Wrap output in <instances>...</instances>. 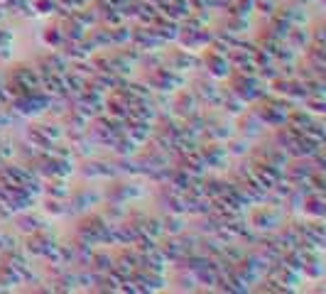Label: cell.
<instances>
[{"label": "cell", "instance_id": "obj_1", "mask_svg": "<svg viewBox=\"0 0 326 294\" xmlns=\"http://www.w3.org/2000/svg\"><path fill=\"white\" fill-rule=\"evenodd\" d=\"M162 223V230H167V233H172V236H177V233H181V218L177 214H172V216H167L165 221H159Z\"/></svg>", "mask_w": 326, "mask_h": 294}, {"label": "cell", "instance_id": "obj_2", "mask_svg": "<svg viewBox=\"0 0 326 294\" xmlns=\"http://www.w3.org/2000/svg\"><path fill=\"white\" fill-rule=\"evenodd\" d=\"M62 39H64V34H62V30H59V25H56V27H47L45 30V42L47 45H52L54 49L62 45Z\"/></svg>", "mask_w": 326, "mask_h": 294}, {"label": "cell", "instance_id": "obj_3", "mask_svg": "<svg viewBox=\"0 0 326 294\" xmlns=\"http://www.w3.org/2000/svg\"><path fill=\"white\" fill-rule=\"evenodd\" d=\"M179 284H181V289H194L196 287V275H181Z\"/></svg>", "mask_w": 326, "mask_h": 294}]
</instances>
